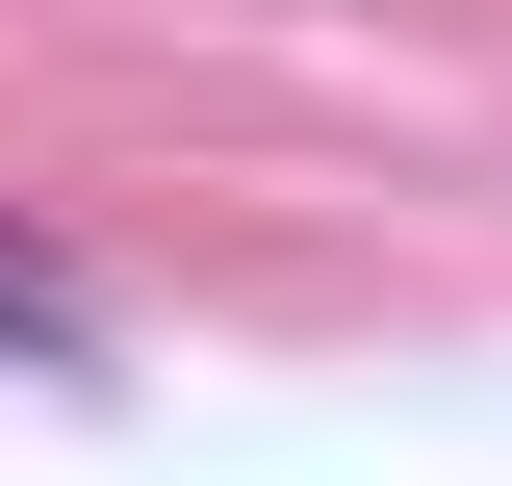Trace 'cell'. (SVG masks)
Here are the masks:
<instances>
[{"label": "cell", "mask_w": 512, "mask_h": 486, "mask_svg": "<svg viewBox=\"0 0 512 486\" xmlns=\"http://www.w3.org/2000/svg\"><path fill=\"white\" fill-rule=\"evenodd\" d=\"M0 359L26 384H128V333H103V282H52V256L0 231Z\"/></svg>", "instance_id": "cell-1"}]
</instances>
